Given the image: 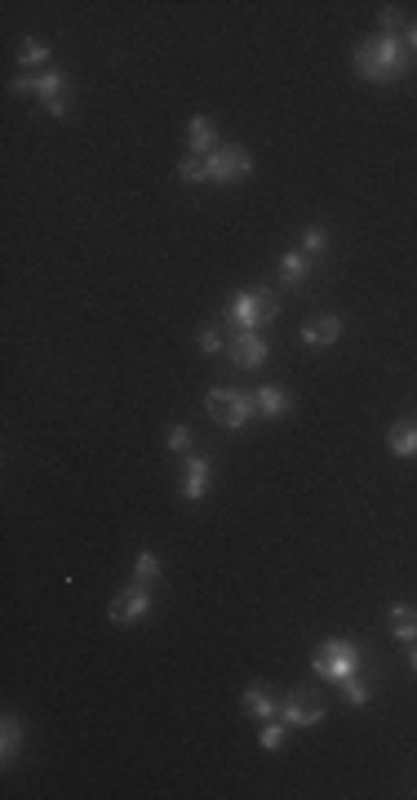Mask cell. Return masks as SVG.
Wrapping results in <instances>:
<instances>
[{
	"instance_id": "obj_2",
	"label": "cell",
	"mask_w": 417,
	"mask_h": 800,
	"mask_svg": "<svg viewBox=\"0 0 417 800\" xmlns=\"http://www.w3.org/2000/svg\"><path fill=\"white\" fill-rule=\"evenodd\" d=\"M227 325L236 329V334H258L262 325H271V320L280 316V303L271 298V289L266 285H254V289H240L231 303H227Z\"/></svg>"
},
{
	"instance_id": "obj_5",
	"label": "cell",
	"mask_w": 417,
	"mask_h": 800,
	"mask_svg": "<svg viewBox=\"0 0 417 800\" xmlns=\"http://www.w3.org/2000/svg\"><path fill=\"white\" fill-rule=\"evenodd\" d=\"M205 174H208V183L227 187V183L254 174V156H249L240 143H227V147H218V152H208L205 156Z\"/></svg>"
},
{
	"instance_id": "obj_26",
	"label": "cell",
	"mask_w": 417,
	"mask_h": 800,
	"mask_svg": "<svg viewBox=\"0 0 417 800\" xmlns=\"http://www.w3.org/2000/svg\"><path fill=\"white\" fill-rule=\"evenodd\" d=\"M342 693H347V702H351V707H368V698H373V693H368V685L360 681V676L342 681Z\"/></svg>"
},
{
	"instance_id": "obj_10",
	"label": "cell",
	"mask_w": 417,
	"mask_h": 800,
	"mask_svg": "<svg viewBox=\"0 0 417 800\" xmlns=\"http://www.w3.org/2000/svg\"><path fill=\"white\" fill-rule=\"evenodd\" d=\"M342 329H347V320L329 312V316H311V320H307L298 338H302L307 347H333V343L342 338Z\"/></svg>"
},
{
	"instance_id": "obj_18",
	"label": "cell",
	"mask_w": 417,
	"mask_h": 800,
	"mask_svg": "<svg viewBox=\"0 0 417 800\" xmlns=\"http://www.w3.org/2000/svg\"><path fill=\"white\" fill-rule=\"evenodd\" d=\"M245 707H249L258 720H275V716H280V711H275V698L266 693V685H249V690H245Z\"/></svg>"
},
{
	"instance_id": "obj_27",
	"label": "cell",
	"mask_w": 417,
	"mask_h": 800,
	"mask_svg": "<svg viewBox=\"0 0 417 800\" xmlns=\"http://www.w3.org/2000/svg\"><path fill=\"white\" fill-rule=\"evenodd\" d=\"M377 27H382V36H400V32H404V14H400V9H382V14H377Z\"/></svg>"
},
{
	"instance_id": "obj_13",
	"label": "cell",
	"mask_w": 417,
	"mask_h": 800,
	"mask_svg": "<svg viewBox=\"0 0 417 800\" xmlns=\"http://www.w3.org/2000/svg\"><path fill=\"white\" fill-rule=\"evenodd\" d=\"M254 400H258V414H262V419H284V414L293 409L289 391H284V387H275V382L258 387V391H254Z\"/></svg>"
},
{
	"instance_id": "obj_15",
	"label": "cell",
	"mask_w": 417,
	"mask_h": 800,
	"mask_svg": "<svg viewBox=\"0 0 417 800\" xmlns=\"http://www.w3.org/2000/svg\"><path fill=\"white\" fill-rule=\"evenodd\" d=\"M386 445H391V454H395V458H413V454H417V419H404V423L391 427Z\"/></svg>"
},
{
	"instance_id": "obj_25",
	"label": "cell",
	"mask_w": 417,
	"mask_h": 800,
	"mask_svg": "<svg viewBox=\"0 0 417 800\" xmlns=\"http://www.w3.org/2000/svg\"><path fill=\"white\" fill-rule=\"evenodd\" d=\"M191 436H196V431H191L187 423H173L169 427V436H164V445H169L173 454H182V449H191Z\"/></svg>"
},
{
	"instance_id": "obj_29",
	"label": "cell",
	"mask_w": 417,
	"mask_h": 800,
	"mask_svg": "<svg viewBox=\"0 0 417 800\" xmlns=\"http://www.w3.org/2000/svg\"><path fill=\"white\" fill-rule=\"evenodd\" d=\"M404 45H409V53H417V23L404 27Z\"/></svg>"
},
{
	"instance_id": "obj_30",
	"label": "cell",
	"mask_w": 417,
	"mask_h": 800,
	"mask_svg": "<svg viewBox=\"0 0 417 800\" xmlns=\"http://www.w3.org/2000/svg\"><path fill=\"white\" fill-rule=\"evenodd\" d=\"M409 667H413V672H417V640H413V645H409Z\"/></svg>"
},
{
	"instance_id": "obj_4",
	"label": "cell",
	"mask_w": 417,
	"mask_h": 800,
	"mask_svg": "<svg viewBox=\"0 0 417 800\" xmlns=\"http://www.w3.org/2000/svg\"><path fill=\"white\" fill-rule=\"evenodd\" d=\"M205 405H208V414H213V423L231 427V431H240V427H249L258 419L254 391H240V387H208Z\"/></svg>"
},
{
	"instance_id": "obj_7",
	"label": "cell",
	"mask_w": 417,
	"mask_h": 800,
	"mask_svg": "<svg viewBox=\"0 0 417 800\" xmlns=\"http://www.w3.org/2000/svg\"><path fill=\"white\" fill-rule=\"evenodd\" d=\"M227 356H231V365H240V370H262L266 356H271V347H266L262 334H236L231 347H227Z\"/></svg>"
},
{
	"instance_id": "obj_14",
	"label": "cell",
	"mask_w": 417,
	"mask_h": 800,
	"mask_svg": "<svg viewBox=\"0 0 417 800\" xmlns=\"http://www.w3.org/2000/svg\"><path fill=\"white\" fill-rule=\"evenodd\" d=\"M386 618H391V636L400 640V645H413V640H417V609H413V605L395 600V605L386 609Z\"/></svg>"
},
{
	"instance_id": "obj_8",
	"label": "cell",
	"mask_w": 417,
	"mask_h": 800,
	"mask_svg": "<svg viewBox=\"0 0 417 800\" xmlns=\"http://www.w3.org/2000/svg\"><path fill=\"white\" fill-rule=\"evenodd\" d=\"M280 720H284L289 729H311V725L324 720V702H311V707H307L302 690H293L284 702H280Z\"/></svg>"
},
{
	"instance_id": "obj_1",
	"label": "cell",
	"mask_w": 417,
	"mask_h": 800,
	"mask_svg": "<svg viewBox=\"0 0 417 800\" xmlns=\"http://www.w3.org/2000/svg\"><path fill=\"white\" fill-rule=\"evenodd\" d=\"M356 71L365 76L368 85H391V80H400L404 71H409V45H404V36H373L365 41L360 50H356Z\"/></svg>"
},
{
	"instance_id": "obj_19",
	"label": "cell",
	"mask_w": 417,
	"mask_h": 800,
	"mask_svg": "<svg viewBox=\"0 0 417 800\" xmlns=\"http://www.w3.org/2000/svg\"><path fill=\"white\" fill-rule=\"evenodd\" d=\"M160 579V556L156 551H138V560H134V583H156Z\"/></svg>"
},
{
	"instance_id": "obj_3",
	"label": "cell",
	"mask_w": 417,
	"mask_h": 800,
	"mask_svg": "<svg viewBox=\"0 0 417 800\" xmlns=\"http://www.w3.org/2000/svg\"><path fill=\"white\" fill-rule=\"evenodd\" d=\"M360 663H365V654H360L356 640L333 636V640L320 645V654L311 658V672L315 676H324V681H333V685H342V681L360 676Z\"/></svg>"
},
{
	"instance_id": "obj_22",
	"label": "cell",
	"mask_w": 417,
	"mask_h": 800,
	"mask_svg": "<svg viewBox=\"0 0 417 800\" xmlns=\"http://www.w3.org/2000/svg\"><path fill=\"white\" fill-rule=\"evenodd\" d=\"M196 347H200L205 356H218V352H227V343H222V334H218L213 325H200V329H196Z\"/></svg>"
},
{
	"instance_id": "obj_24",
	"label": "cell",
	"mask_w": 417,
	"mask_h": 800,
	"mask_svg": "<svg viewBox=\"0 0 417 800\" xmlns=\"http://www.w3.org/2000/svg\"><path fill=\"white\" fill-rule=\"evenodd\" d=\"M284 729H289V725H284L280 716L266 720V725H262V747H266V751H280V747H284Z\"/></svg>"
},
{
	"instance_id": "obj_6",
	"label": "cell",
	"mask_w": 417,
	"mask_h": 800,
	"mask_svg": "<svg viewBox=\"0 0 417 800\" xmlns=\"http://www.w3.org/2000/svg\"><path fill=\"white\" fill-rule=\"evenodd\" d=\"M152 614V587L147 583H134L129 591H120L116 600H111V623L116 627H134V623H143Z\"/></svg>"
},
{
	"instance_id": "obj_20",
	"label": "cell",
	"mask_w": 417,
	"mask_h": 800,
	"mask_svg": "<svg viewBox=\"0 0 417 800\" xmlns=\"http://www.w3.org/2000/svg\"><path fill=\"white\" fill-rule=\"evenodd\" d=\"M18 62H23V67H41V62H50V45L36 41V36H27V41L18 45Z\"/></svg>"
},
{
	"instance_id": "obj_9",
	"label": "cell",
	"mask_w": 417,
	"mask_h": 800,
	"mask_svg": "<svg viewBox=\"0 0 417 800\" xmlns=\"http://www.w3.org/2000/svg\"><path fill=\"white\" fill-rule=\"evenodd\" d=\"M208 485H213V463H208L205 454H191L187 467H182V498H187V503H200L208 494Z\"/></svg>"
},
{
	"instance_id": "obj_28",
	"label": "cell",
	"mask_w": 417,
	"mask_h": 800,
	"mask_svg": "<svg viewBox=\"0 0 417 800\" xmlns=\"http://www.w3.org/2000/svg\"><path fill=\"white\" fill-rule=\"evenodd\" d=\"M9 94H36V76L27 71V76H14L9 80Z\"/></svg>"
},
{
	"instance_id": "obj_16",
	"label": "cell",
	"mask_w": 417,
	"mask_h": 800,
	"mask_svg": "<svg viewBox=\"0 0 417 800\" xmlns=\"http://www.w3.org/2000/svg\"><path fill=\"white\" fill-rule=\"evenodd\" d=\"M307 271H311V259L302 254V249H289V254H280V285H302L307 280Z\"/></svg>"
},
{
	"instance_id": "obj_21",
	"label": "cell",
	"mask_w": 417,
	"mask_h": 800,
	"mask_svg": "<svg viewBox=\"0 0 417 800\" xmlns=\"http://www.w3.org/2000/svg\"><path fill=\"white\" fill-rule=\"evenodd\" d=\"M324 249H329V231H324V227H307V231H302V254H307V259H320Z\"/></svg>"
},
{
	"instance_id": "obj_23",
	"label": "cell",
	"mask_w": 417,
	"mask_h": 800,
	"mask_svg": "<svg viewBox=\"0 0 417 800\" xmlns=\"http://www.w3.org/2000/svg\"><path fill=\"white\" fill-rule=\"evenodd\" d=\"M178 178H187V183H208L205 156H182L178 160Z\"/></svg>"
},
{
	"instance_id": "obj_11",
	"label": "cell",
	"mask_w": 417,
	"mask_h": 800,
	"mask_svg": "<svg viewBox=\"0 0 417 800\" xmlns=\"http://www.w3.org/2000/svg\"><path fill=\"white\" fill-rule=\"evenodd\" d=\"M36 94L45 99V111L50 116H67V76L62 71H45V76H36Z\"/></svg>"
},
{
	"instance_id": "obj_17",
	"label": "cell",
	"mask_w": 417,
	"mask_h": 800,
	"mask_svg": "<svg viewBox=\"0 0 417 800\" xmlns=\"http://www.w3.org/2000/svg\"><path fill=\"white\" fill-rule=\"evenodd\" d=\"M18 747H23V720L9 711V716H5V734H0V760H5V765H14Z\"/></svg>"
},
{
	"instance_id": "obj_12",
	"label": "cell",
	"mask_w": 417,
	"mask_h": 800,
	"mask_svg": "<svg viewBox=\"0 0 417 800\" xmlns=\"http://www.w3.org/2000/svg\"><path fill=\"white\" fill-rule=\"evenodd\" d=\"M187 152H191V156H208V152H218V129H213V120H208V116H191V129H187Z\"/></svg>"
}]
</instances>
